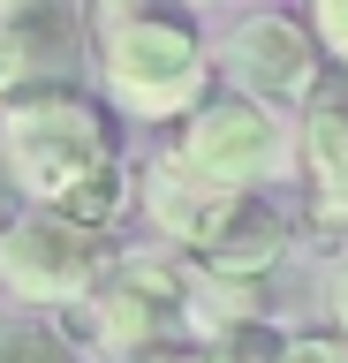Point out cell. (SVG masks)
Instances as JSON below:
<instances>
[{"instance_id":"obj_1","label":"cell","mask_w":348,"mask_h":363,"mask_svg":"<svg viewBox=\"0 0 348 363\" xmlns=\"http://www.w3.org/2000/svg\"><path fill=\"white\" fill-rule=\"evenodd\" d=\"M99 84L129 121H189L212 99V53L197 16L182 8H144V0H99Z\"/></svg>"},{"instance_id":"obj_2","label":"cell","mask_w":348,"mask_h":363,"mask_svg":"<svg viewBox=\"0 0 348 363\" xmlns=\"http://www.w3.org/2000/svg\"><path fill=\"white\" fill-rule=\"evenodd\" d=\"M106 167H121V152L91 91H46V99L0 106V182H16L38 212H61Z\"/></svg>"},{"instance_id":"obj_3","label":"cell","mask_w":348,"mask_h":363,"mask_svg":"<svg viewBox=\"0 0 348 363\" xmlns=\"http://www.w3.org/2000/svg\"><path fill=\"white\" fill-rule=\"evenodd\" d=\"M121 265L114 235L69 220V212H16L8 235H0V288L16 303H38V311H76L106 288V272Z\"/></svg>"},{"instance_id":"obj_4","label":"cell","mask_w":348,"mask_h":363,"mask_svg":"<svg viewBox=\"0 0 348 363\" xmlns=\"http://www.w3.org/2000/svg\"><path fill=\"white\" fill-rule=\"evenodd\" d=\"M167 333H189L182 325V272L167 257H121L91 303L61 311L69 348H106V356H129V363L159 356Z\"/></svg>"},{"instance_id":"obj_5","label":"cell","mask_w":348,"mask_h":363,"mask_svg":"<svg viewBox=\"0 0 348 363\" xmlns=\"http://www.w3.org/2000/svg\"><path fill=\"white\" fill-rule=\"evenodd\" d=\"M174 152L189 159V174L212 182V189H257V182H273L288 159H296V129H288V113L257 106L242 91H220L205 106L182 121L174 136Z\"/></svg>"},{"instance_id":"obj_6","label":"cell","mask_w":348,"mask_h":363,"mask_svg":"<svg viewBox=\"0 0 348 363\" xmlns=\"http://www.w3.org/2000/svg\"><path fill=\"white\" fill-rule=\"evenodd\" d=\"M99 38L91 8L76 0H0V106L46 99V91H84Z\"/></svg>"},{"instance_id":"obj_7","label":"cell","mask_w":348,"mask_h":363,"mask_svg":"<svg viewBox=\"0 0 348 363\" xmlns=\"http://www.w3.org/2000/svg\"><path fill=\"white\" fill-rule=\"evenodd\" d=\"M318 38H310V23L303 16H242L220 38V76H228V91H242V99H257V106H303L310 113V99H318Z\"/></svg>"},{"instance_id":"obj_8","label":"cell","mask_w":348,"mask_h":363,"mask_svg":"<svg viewBox=\"0 0 348 363\" xmlns=\"http://www.w3.org/2000/svg\"><path fill=\"white\" fill-rule=\"evenodd\" d=\"M288 257V212H280L265 189H235V197L212 204V220L197 227L189 242V265L220 272V280H257Z\"/></svg>"},{"instance_id":"obj_9","label":"cell","mask_w":348,"mask_h":363,"mask_svg":"<svg viewBox=\"0 0 348 363\" xmlns=\"http://www.w3.org/2000/svg\"><path fill=\"white\" fill-rule=\"evenodd\" d=\"M296 159L310 174V220L325 235H348V99H310L296 129Z\"/></svg>"},{"instance_id":"obj_10","label":"cell","mask_w":348,"mask_h":363,"mask_svg":"<svg viewBox=\"0 0 348 363\" xmlns=\"http://www.w3.org/2000/svg\"><path fill=\"white\" fill-rule=\"evenodd\" d=\"M220 197H228V189L197 182V174H189V159L174 152V144L144 167V204H152V227H159L167 242H182V250L197 242V227L212 220V204H220Z\"/></svg>"},{"instance_id":"obj_11","label":"cell","mask_w":348,"mask_h":363,"mask_svg":"<svg viewBox=\"0 0 348 363\" xmlns=\"http://www.w3.org/2000/svg\"><path fill=\"white\" fill-rule=\"evenodd\" d=\"M182 325L220 348V340L242 333V325H265V288H257V280H220V272L189 265L182 272Z\"/></svg>"},{"instance_id":"obj_12","label":"cell","mask_w":348,"mask_h":363,"mask_svg":"<svg viewBox=\"0 0 348 363\" xmlns=\"http://www.w3.org/2000/svg\"><path fill=\"white\" fill-rule=\"evenodd\" d=\"M0 363H76V348L46 318H0Z\"/></svg>"},{"instance_id":"obj_13","label":"cell","mask_w":348,"mask_h":363,"mask_svg":"<svg viewBox=\"0 0 348 363\" xmlns=\"http://www.w3.org/2000/svg\"><path fill=\"white\" fill-rule=\"evenodd\" d=\"M205 356H212V363H280V356H288V333L265 318V325H242V333H228L220 348H205Z\"/></svg>"},{"instance_id":"obj_14","label":"cell","mask_w":348,"mask_h":363,"mask_svg":"<svg viewBox=\"0 0 348 363\" xmlns=\"http://www.w3.org/2000/svg\"><path fill=\"white\" fill-rule=\"evenodd\" d=\"M310 38H318V53H333V61L348 68V0H318V8H310Z\"/></svg>"},{"instance_id":"obj_15","label":"cell","mask_w":348,"mask_h":363,"mask_svg":"<svg viewBox=\"0 0 348 363\" xmlns=\"http://www.w3.org/2000/svg\"><path fill=\"white\" fill-rule=\"evenodd\" d=\"M280 363H348V340L341 333H288V356Z\"/></svg>"},{"instance_id":"obj_16","label":"cell","mask_w":348,"mask_h":363,"mask_svg":"<svg viewBox=\"0 0 348 363\" xmlns=\"http://www.w3.org/2000/svg\"><path fill=\"white\" fill-rule=\"evenodd\" d=\"M318 295H325V311H333V333L348 340V250L325 265V280H318Z\"/></svg>"},{"instance_id":"obj_17","label":"cell","mask_w":348,"mask_h":363,"mask_svg":"<svg viewBox=\"0 0 348 363\" xmlns=\"http://www.w3.org/2000/svg\"><path fill=\"white\" fill-rule=\"evenodd\" d=\"M144 363H212V356H197V348H159V356H144Z\"/></svg>"},{"instance_id":"obj_18","label":"cell","mask_w":348,"mask_h":363,"mask_svg":"<svg viewBox=\"0 0 348 363\" xmlns=\"http://www.w3.org/2000/svg\"><path fill=\"white\" fill-rule=\"evenodd\" d=\"M0 235H8V220H0Z\"/></svg>"}]
</instances>
